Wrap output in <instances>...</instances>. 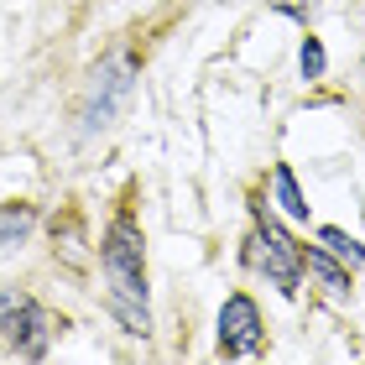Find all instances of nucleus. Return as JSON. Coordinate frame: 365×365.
Returning a JSON list of instances; mask_svg holds the SVG:
<instances>
[{"label":"nucleus","mask_w":365,"mask_h":365,"mask_svg":"<svg viewBox=\"0 0 365 365\" xmlns=\"http://www.w3.org/2000/svg\"><path fill=\"white\" fill-rule=\"evenodd\" d=\"M130 89H136V58L125 53V47H115L94 63L89 73V89H84V105H78V130L94 136V130H105L115 115L125 110Z\"/></svg>","instance_id":"nucleus-2"},{"label":"nucleus","mask_w":365,"mask_h":365,"mask_svg":"<svg viewBox=\"0 0 365 365\" xmlns=\"http://www.w3.org/2000/svg\"><path fill=\"white\" fill-rule=\"evenodd\" d=\"M272 188H277V204L287 209L292 220H308V198H303V188H297V178H292V168H287V162H277Z\"/></svg>","instance_id":"nucleus-7"},{"label":"nucleus","mask_w":365,"mask_h":365,"mask_svg":"<svg viewBox=\"0 0 365 365\" xmlns=\"http://www.w3.org/2000/svg\"><path fill=\"white\" fill-rule=\"evenodd\" d=\"M110 282V313L125 324V334H152V308H146V261H141V225L130 214H115L105 240H99Z\"/></svg>","instance_id":"nucleus-1"},{"label":"nucleus","mask_w":365,"mask_h":365,"mask_svg":"<svg viewBox=\"0 0 365 365\" xmlns=\"http://www.w3.org/2000/svg\"><path fill=\"white\" fill-rule=\"evenodd\" d=\"M324 42L319 37H303V47H297V68H303V78L313 84V78H324Z\"/></svg>","instance_id":"nucleus-10"},{"label":"nucleus","mask_w":365,"mask_h":365,"mask_svg":"<svg viewBox=\"0 0 365 365\" xmlns=\"http://www.w3.org/2000/svg\"><path fill=\"white\" fill-rule=\"evenodd\" d=\"M319 240H324V245H329V251H334L339 261H350V267H365V245H360L355 235H344V230L324 225V230H319Z\"/></svg>","instance_id":"nucleus-9"},{"label":"nucleus","mask_w":365,"mask_h":365,"mask_svg":"<svg viewBox=\"0 0 365 365\" xmlns=\"http://www.w3.org/2000/svg\"><path fill=\"white\" fill-rule=\"evenodd\" d=\"M303 261H308V272L319 277V282H324V287L334 292V297H350V272H339L334 261H329V256L319 251V245H308V256H303Z\"/></svg>","instance_id":"nucleus-8"},{"label":"nucleus","mask_w":365,"mask_h":365,"mask_svg":"<svg viewBox=\"0 0 365 365\" xmlns=\"http://www.w3.org/2000/svg\"><path fill=\"white\" fill-rule=\"evenodd\" d=\"M272 11H277V16H292V21H308L313 6H308V0H272Z\"/></svg>","instance_id":"nucleus-11"},{"label":"nucleus","mask_w":365,"mask_h":365,"mask_svg":"<svg viewBox=\"0 0 365 365\" xmlns=\"http://www.w3.org/2000/svg\"><path fill=\"white\" fill-rule=\"evenodd\" d=\"M47 334H53V324H47L37 297L0 287V344L16 350L21 360H37V355H47Z\"/></svg>","instance_id":"nucleus-4"},{"label":"nucleus","mask_w":365,"mask_h":365,"mask_svg":"<svg viewBox=\"0 0 365 365\" xmlns=\"http://www.w3.org/2000/svg\"><path fill=\"white\" fill-rule=\"evenodd\" d=\"M220 350L225 355H256L261 350V308L245 292L225 297V308H220Z\"/></svg>","instance_id":"nucleus-5"},{"label":"nucleus","mask_w":365,"mask_h":365,"mask_svg":"<svg viewBox=\"0 0 365 365\" xmlns=\"http://www.w3.org/2000/svg\"><path fill=\"white\" fill-rule=\"evenodd\" d=\"M31 230H37V209L31 204H6L0 209V261H6L11 251H21V245L31 240Z\"/></svg>","instance_id":"nucleus-6"},{"label":"nucleus","mask_w":365,"mask_h":365,"mask_svg":"<svg viewBox=\"0 0 365 365\" xmlns=\"http://www.w3.org/2000/svg\"><path fill=\"white\" fill-rule=\"evenodd\" d=\"M251 261L256 272L272 282L282 297H297V277H303V251L292 245V235L282 230L267 209L256 214V235H251Z\"/></svg>","instance_id":"nucleus-3"}]
</instances>
